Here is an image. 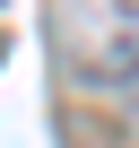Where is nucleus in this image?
<instances>
[{"instance_id":"nucleus-1","label":"nucleus","mask_w":139,"mask_h":148,"mask_svg":"<svg viewBox=\"0 0 139 148\" xmlns=\"http://www.w3.org/2000/svg\"><path fill=\"white\" fill-rule=\"evenodd\" d=\"M104 70H113V87H130V105H139V0H130V18H113Z\"/></svg>"}]
</instances>
